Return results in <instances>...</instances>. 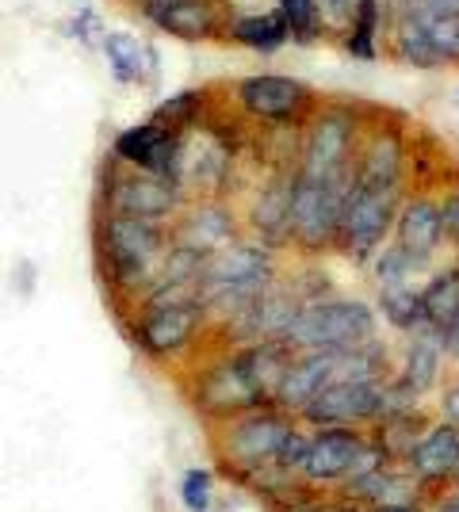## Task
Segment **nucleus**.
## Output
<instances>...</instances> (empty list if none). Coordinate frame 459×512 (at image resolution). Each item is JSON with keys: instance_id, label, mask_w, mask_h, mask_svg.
Instances as JSON below:
<instances>
[{"instance_id": "f257e3e1", "label": "nucleus", "mask_w": 459, "mask_h": 512, "mask_svg": "<svg viewBox=\"0 0 459 512\" xmlns=\"http://www.w3.org/2000/svg\"><path fill=\"white\" fill-rule=\"evenodd\" d=\"M169 249V226L127 214H92V256L115 314L123 318L150 287L161 256Z\"/></svg>"}, {"instance_id": "f03ea898", "label": "nucleus", "mask_w": 459, "mask_h": 512, "mask_svg": "<svg viewBox=\"0 0 459 512\" xmlns=\"http://www.w3.org/2000/svg\"><path fill=\"white\" fill-rule=\"evenodd\" d=\"M123 325L131 333L134 348L142 352V360L157 367H188L199 348H219L211 333V318L199 299L180 302H142L123 314Z\"/></svg>"}, {"instance_id": "7ed1b4c3", "label": "nucleus", "mask_w": 459, "mask_h": 512, "mask_svg": "<svg viewBox=\"0 0 459 512\" xmlns=\"http://www.w3.org/2000/svg\"><path fill=\"white\" fill-rule=\"evenodd\" d=\"M295 425H299L295 413H287L280 406H257L222 421V425L203 428V440H207V451H211L222 478L241 486L257 470L276 467V455H280L287 432Z\"/></svg>"}, {"instance_id": "20e7f679", "label": "nucleus", "mask_w": 459, "mask_h": 512, "mask_svg": "<svg viewBox=\"0 0 459 512\" xmlns=\"http://www.w3.org/2000/svg\"><path fill=\"white\" fill-rule=\"evenodd\" d=\"M368 104L345 96H322L314 115L299 130V165L295 172L306 180H341L352 176V157L360 146Z\"/></svg>"}, {"instance_id": "39448f33", "label": "nucleus", "mask_w": 459, "mask_h": 512, "mask_svg": "<svg viewBox=\"0 0 459 512\" xmlns=\"http://www.w3.org/2000/svg\"><path fill=\"white\" fill-rule=\"evenodd\" d=\"M173 379L203 428L222 425V421L238 417L245 409L264 406L253 394V386L245 383L234 348H207L203 360H192L188 367L173 371Z\"/></svg>"}, {"instance_id": "423d86ee", "label": "nucleus", "mask_w": 459, "mask_h": 512, "mask_svg": "<svg viewBox=\"0 0 459 512\" xmlns=\"http://www.w3.org/2000/svg\"><path fill=\"white\" fill-rule=\"evenodd\" d=\"M230 104L253 127H303L322 104V92L291 73H249L230 81Z\"/></svg>"}, {"instance_id": "0eeeda50", "label": "nucleus", "mask_w": 459, "mask_h": 512, "mask_svg": "<svg viewBox=\"0 0 459 512\" xmlns=\"http://www.w3.org/2000/svg\"><path fill=\"white\" fill-rule=\"evenodd\" d=\"M360 130V146L352 157V184L356 188H391L406 192L410 188V165H414V146L406 138V123L394 119V111L368 107Z\"/></svg>"}, {"instance_id": "6e6552de", "label": "nucleus", "mask_w": 459, "mask_h": 512, "mask_svg": "<svg viewBox=\"0 0 459 512\" xmlns=\"http://www.w3.org/2000/svg\"><path fill=\"white\" fill-rule=\"evenodd\" d=\"M372 337H379V314L372 302L326 295V299L306 302L295 314L284 341L295 352H306V348H352Z\"/></svg>"}, {"instance_id": "1a4fd4ad", "label": "nucleus", "mask_w": 459, "mask_h": 512, "mask_svg": "<svg viewBox=\"0 0 459 512\" xmlns=\"http://www.w3.org/2000/svg\"><path fill=\"white\" fill-rule=\"evenodd\" d=\"M349 188L352 176L306 180V176L295 172V188H291V253L299 260H322L326 253H333Z\"/></svg>"}, {"instance_id": "9d476101", "label": "nucleus", "mask_w": 459, "mask_h": 512, "mask_svg": "<svg viewBox=\"0 0 459 512\" xmlns=\"http://www.w3.org/2000/svg\"><path fill=\"white\" fill-rule=\"evenodd\" d=\"M180 207H184V195L176 192L169 180L142 169H127L111 157L96 180V211L100 214H127V218L169 226Z\"/></svg>"}, {"instance_id": "9b49d317", "label": "nucleus", "mask_w": 459, "mask_h": 512, "mask_svg": "<svg viewBox=\"0 0 459 512\" xmlns=\"http://www.w3.org/2000/svg\"><path fill=\"white\" fill-rule=\"evenodd\" d=\"M406 192H391V188H356L352 184L345 195V211H341V226H337V241L333 253L349 264H368L394 234V218H398V203Z\"/></svg>"}, {"instance_id": "f8f14e48", "label": "nucleus", "mask_w": 459, "mask_h": 512, "mask_svg": "<svg viewBox=\"0 0 459 512\" xmlns=\"http://www.w3.org/2000/svg\"><path fill=\"white\" fill-rule=\"evenodd\" d=\"M291 188L295 169H268L257 188H249L245 203L238 207L241 234L261 241L272 253H291Z\"/></svg>"}, {"instance_id": "ddd939ff", "label": "nucleus", "mask_w": 459, "mask_h": 512, "mask_svg": "<svg viewBox=\"0 0 459 512\" xmlns=\"http://www.w3.org/2000/svg\"><path fill=\"white\" fill-rule=\"evenodd\" d=\"M387 413V383H329L295 417L306 428H372Z\"/></svg>"}, {"instance_id": "4468645a", "label": "nucleus", "mask_w": 459, "mask_h": 512, "mask_svg": "<svg viewBox=\"0 0 459 512\" xmlns=\"http://www.w3.org/2000/svg\"><path fill=\"white\" fill-rule=\"evenodd\" d=\"M241 234V214L234 199H188L169 222V241L199 256H215Z\"/></svg>"}, {"instance_id": "2eb2a0df", "label": "nucleus", "mask_w": 459, "mask_h": 512, "mask_svg": "<svg viewBox=\"0 0 459 512\" xmlns=\"http://www.w3.org/2000/svg\"><path fill=\"white\" fill-rule=\"evenodd\" d=\"M391 241H398L417 264L433 268L437 256L444 253V237H440V211L433 184H410L402 203H398V218H394Z\"/></svg>"}, {"instance_id": "dca6fc26", "label": "nucleus", "mask_w": 459, "mask_h": 512, "mask_svg": "<svg viewBox=\"0 0 459 512\" xmlns=\"http://www.w3.org/2000/svg\"><path fill=\"white\" fill-rule=\"evenodd\" d=\"M364 440L368 428H310L299 478L310 490H337Z\"/></svg>"}, {"instance_id": "f3484780", "label": "nucleus", "mask_w": 459, "mask_h": 512, "mask_svg": "<svg viewBox=\"0 0 459 512\" xmlns=\"http://www.w3.org/2000/svg\"><path fill=\"white\" fill-rule=\"evenodd\" d=\"M142 20L184 43H222L226 4L222 0H176V4H138Z\"/></svg>"}, {"instance_id": "a211bd4d", "label": "nucleus", "mask_w": 459, "mask_h": 512, "mask_svg": "<svg viewBox=\"0 0 459 512\" xmlns=\"http://www.w3.org/2000/svg\"><path fill=\"white\" fill-rule=\"evenodd\" d=\"M180 138L176 130H165L157 123H138V127H127L115 134L111 142V161L127 165V169H142L150 176H161L173 184V172H176V157H180Z\"/></svg>"}, {"instance_id": "6ab92c4d", "label": "nucleus", "mask_w": 459, "mask_h": 512, "mask_svg": "<svg viewBox=\"0 0 459 512\" xmlns=\"http://www.w3.org/2000/svg\"><path fill=\"white\" fill-rule=\"evenodd\" d=\"M459 463V428L456 425H444V421H433V428L421 436V444L410 451L406 459V470L417 478V486L425 493V509L429 501L444 493L452 470Z\"/></svg>"}, {"instance_id": "aec40b11", "label": "nucleus", "mask_w": 459, "mask_h": 512, "mask_svg": "<svg viewBox=\"0 0 459 512\" xmlns=\"http://www.w3.org/2000/svg\"><path fill=\"white\" fill-rule=\"evenodd\" d=\"M448 367H452V363L444 356V337H440V329L421 325V329H414V333L406 337V348H402V356H398L394 379L406 386V390H414L417 398H429V394H437V386Z\"/></svg>"}, {"instance_id": "412c9836", "label": "nucleus", "mask_w": 459, "mask_h": 512, "mask_svg": "<svg viewBox=\"0 0 459 512\" xmlns=\"http://www.w3.org/2000/svg\"><path fill=\"white\" fill-rule=\"evenodd\" d=\"M238 367L245 375V383L253 386V394L261 398L264 406H276L280 386H284L287 371L295 363V348L287 341H249L234 348Z\"/></svg>"}, {"instance_id": "4be33fe9", "label": "nucleus", "mask_w": 459, "mask_h": 512, "mask_svg": "<svg viewBox=\"0 0 459 512\" xmlns=\"http://www.w3.org/2000/svg\"><path fill=\"white\" fill-rule=\"evenodd\" d=\"M337 352L341 348H306V352H295V363H291L284 386H280L276 406L287 409V413H299L318 390L337 383Z\"/></svg>"}, {"instance_id": "5701e85b", "label": "nucleus", "mask_w": 459, "mask_h": 512, "mask_svg": "<svg viewBox=\"0 0 459 512\" xmlns=\"http://www.w3.org/2000/svg\"><path fill=\"white\" fill-rule=\"evenodd\" d=\"M222 43L245 46V50L261 54V58H272V54H280L291 43V31H287L284 16L276 8H268V12H238V16L230 12Z\"/></svg>"}, {"instance_id": "b1692460", "label": "nucleus", "mask_w": 459, "mask_h": 512, "mask_svg": "<svg viewBox=\"0 0 459 512\" xmlns=\"http://www.w3.org/2000/svg\"><path fill=\"white\" fill-rule=\"evenodd\" d=\"M100 54H104V65H108V73L119 85H142L157 73L153 46H146L131 31H108L100 39Z\"/></svg>"}, {"instance_id": "393cba45", "label": "nucleus", "mask_w": 459, "mask_h": 512, "mask_svg": "<svg viewBox=\"0 0 459 512\" xmlns=\"http://www.w3.org/2000/svg\"><path fill=\"white\" fill-rule=\"evenodd\" d=\"M437 421V413H429L425 406L417 409H406V413H391V417H383L379 425H372V440L383 448V455L391 459V463H406L410 459V451L421 444V436L433 428Z\"/></svg>"}, {"instance_id": "a878e982", "label": "nucleus", "mask_w": 459, "mask_h": 512, "mask_svg": "<svg viewBox=\"0 0 459 512\" xmlns=\"http://www.w3.org/2000/svg\"><path fill=\"white\" fill-rule=\"evenodd\" d=\"M417 287H421L425 321L444 333V329L459 318V264L448 260V264H440V268H429L425 283H417Z\"/></svg>"}, {"instance_id": "bb28decb", "label": "nucleus", "mask_w": 459, "mask_h": 512, "mask_svg": "<svg viewBox=\"0 0 459 512\" xmlns=\"http://www.w3.org/2000/svg\"><path fill=\"white\" fill-rule=\"evenodd\" d=\"M375 314L387 321L391 329H398L402 337H410L414 329L429 325L425 321V306H421V287L417 283H406V287H383L375 291Z\"/></svg>"}, {"instance_id": "cd10ccee", "label": "nucleus", "mask_w": 459, "mask_h": 512, "mask_svg": "<svg viewBox=\"0 0 459 512\" xmlns=\"http://www.w3.org/2000/svg\"><path fill=\"white\" fill-rule=\"evenodd\" d=\"M364 268H368V279L375 283V291H383V287H406V283H414L421 272H429V268L417 264L414 256L406 253L398 241H387Z\"/></svg>"}, {"instance_id": "c85d7f7f", "label": "nucleus", "mask_w": 459, "mask_h": 512, "mask_svg": "<svg viewBox=\"0 0 459 512\" xmlns=\"http://www.w3.org/2000/svg\"><path fill=\"white\" fill-rule=\"evenodd\" d=\"M276 12L284 16L287 31H291V43L310 46L326 39L322 16H318V0H276Z\"/></svg>"}, {"instance_id": "c756f323", "label": "nucleus", "mask_w": 459, "mask_h": 512, "mask_svg": "<svg viewBox=\"0 0 459 512\" xmlns=\"http://www.w3.org/2000/svg\"><path fill=\"white\" fill-rule=\"evenodd\" d=\"M437 192L440 211V237H444V253L459 256V180H444Z\"/></svg>"}, {"instance_id": "7c9ffc66", "label": "nucleus", "mask_w": 459, "mask_h": 512, "mask_svg": "<svg viewBox=\"0 0 459 512\" xmlns=\"http://www.w3.org/2000/svg\"><path fill=\"white\" fill-rule=\"evenodd\" d=\"M356 8H360V0H318V16H322L326 39L337 43L349 31L352 20H356Z\"/></svg>"}, {"instance_id": "2f4dec72", "label": "nucleus", "mask_w": 459, "mask_h": 512, "mask_svg": "<svg viewBox=\"0 0 459 512\" xmlns=\"http://www.w3.org/2000/svg\"><path fill=\"white\" fill-rule=\"evenodd\" d=\"M211 493H215V478L211 470H188L180 482V501L188 505V512H207L211 509Z\"/></svg>"}, {"instance_id": "473e14b6", "label": "nucleus", "mask_w": 459, "mask_h": 512, "mask_svg": "<svg viewBox=\"0 0 459 512\" xmlns=\"http://www.w3.org/2000/svg\"><path fill=\"white\" fill-rule=\"evenodd\" d=\"M437 421L459 428V371H444V379L437 386Z\"/></svg>"}, {"instance_id": "72a5a7b5", "label": "nucleus", "mask_w": 459, "mask_h": 512, "mask_svg": "<svg viewBox=\"0 0 459 512\" xmlns=\"http://www.w3.org/2000/svg\"><path fill=\"white\" fill-rule=\"evenodd\" d=\"M299 512H368V509H360L356 501L341 497V493L318 490L314 497H310V501H303V505H299Z\"/></svg>"}, {"instance_id": "f704fd0d", "label": "nucleus", "mask_w": 459, "mask_h": 512, "mask_svg": "<svg viewBox=\"0 0 459 512\" xmlns=\"http://www.w3.org/2000/svg\"><path fill=\"white\" fill-rule=\"evenodd\" d=\"M406 12H421L433 20H459V0H414Z\"/></svg>"}, {"instance_id": "c9c22d12", "label": "nucleus", "mask_w": 459, "mask_h": 512, "mask_svg": "<svg viewBox=\"0 0 459 512\" xmlns=\"http://www.w3.org/2000/svg\"><path fill=\"white\" fill-rule=\"evenodd\" d=\"M440 337H444V356H448V363H459V318Z\"/></svg>"}, {"instance_id": "e433bc0d", "label": "nucleus", "mask_w": 459, "mask_h": 512, "mask_svg": "<svg viewBox=\"0 0 459 512\" xmlns=\"http://www.w3.org/2000/svg\"><path fill=\"white\" fill-rule=\"evenodd\" d=\"M425 512H459V490H444L440 497H433Z\"/></svg>"}, {"instance_id": "4c0bfd02", "label": "nucleus", "mask_w": 459, "mask_h": 512, "mask_svg": "<svg viewBox=\"0 0 459 512\" xmlns=\"http://www.w3.org/2000/svg\"><path fill=\"white\" fill-rule=\"evenodd\" d=\"M138 4H176V0H138Z\"/></svg>"}, {"instance_id": "58836bf2", "label": "nucleus", "mask_w": 459, "mask_h": 512, "mask_svg": "<svg viewBox=\"0 0 459 512\" xmlns=\"http://www.w3.org/2000/svg\"><path fill=\"white\" fill-rule=\"evenodd\" d=\"M452 260H456V264H459V256H452Z\"/></svg>"}, {"instance_id": "ea45409f", "label": "nucleus", "mask_w": 459, "mask_h": 512, "mask_svg": "<svg viewBox=\"0 0 459 512\" xmlns=\"http://www.w3.org/2000/svg\"><path fill=\"white\" fill-rule=\"evenodd\" d=\"M134 4H138V0H134Z\"/></svg>"}]
</instances>
